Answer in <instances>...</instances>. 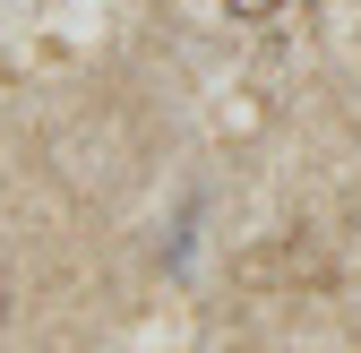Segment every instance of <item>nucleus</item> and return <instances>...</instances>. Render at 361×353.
Returning <instances> with one entry per match:
<instances>
[{"mask_svg":"<svg viewBox=\"0 0 361 353\" xmlns=\"http://www.w3.org/2000/svg\"><path fill=\"white\" fill-rule=\"evenodd\" d=\"M224 9H233V18H276L284 0H224Z\"/></svg>","mask_w":361,"mask_h":353,"instance_id":"1","label":"nucleus"}]
</instances>
